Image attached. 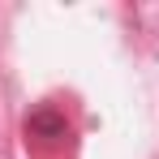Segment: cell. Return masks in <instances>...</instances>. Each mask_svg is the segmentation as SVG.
<instances>
[{"instance_id": "obj_1", "label": "cell", "mask_w": 159, "mask_h": 159, "mask_svg": "<svg viewBox=\"0 0 159 159\" xmlns=\"http://www.w3.org/2000/svg\"><path fill=\"white\" fill-rule=\"evenodd\" d=\"M30 129H48V133H60V120H56V116H34V120H30Z\"/></svg>"}]
</instances>
